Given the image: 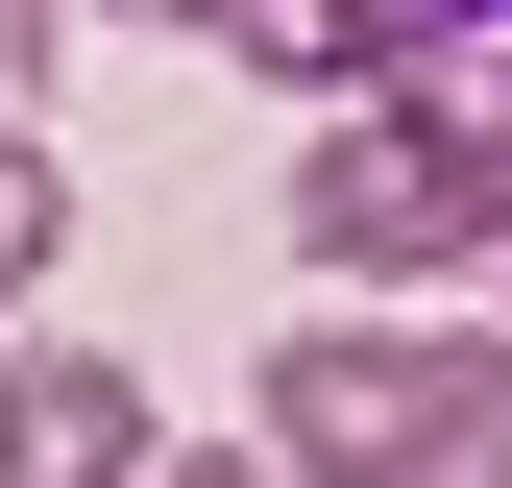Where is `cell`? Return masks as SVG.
Instances as JSON below:
<instances>
[{"instance_id": "5", "label": "cell", "mask_w": 512, "mask_h": 488, "mask_svg": "<svg viewBox=\"0 0 512 488\" xmlns=\"http://www.w3.org/2000/svg\"><path fill=\"white\" fill-rule=\"evenodd\" d=\"M49 98V0H0V122H25Z\"/></svg>"}, {"instance_id": "1", "label": "cell", "mask_w": 512, "mask_h": 488, "mask_svg": "<svg viewBox=\"0 0 512 488\" xmlns=\"http://www.w3.org/2000/svg\"><path fill=\"white\" fill-rule=\"evenodd\" d=\"M269 488H512V318L269 342Z\"/></svg>"}, {"instance_id": "6", "label": "cell", "mask_w": 512, "mask_h": 488, "mask_svg": "<svg viewBox=\"0 0 512 488\" xmlns=\"http://www.w3.org/2000/svg\"><path fill=\"white\" fill-rule=\"evenodd\" d=\"M147 488H269V440H171V464H147Z\"/></svg>"}, {"instance_id": "3", "label": "cell", "mask_w": 512, "mask_h": 488, "mask_svg": "<svg viewBox=\"0 0 512 488\" xmlns=\"http://www.w3.org/2000/svg\"><path fill=\"white\" fill-rule=\"evenodd\" d=\"M147 464H171V415H147L122 342H25L0 366V488H147Z\"/></svg>"}, {"instance_id": "2", "label": "cell", "mask_w": 512, "mask_h": 488, "mask_svg": "<svg viewBox=\"0 0 512 488\" xmlns=\"http://www.w3.org/2000/svg\"><path fill=\"white\" fill-rule=\"evenodd\" d=\"M293 269H317V293L512 269V98H342V122L293 147Z\"/></svg>"}, {"instance_id": "4", "label": "cell", "mask_w": 512, "mask_h": 488, "mask_svg": "<svg viewBox=\"0 0 512 488\" xmlns=\"http://www.w3.org/2000/svg\"><path fill=\"white\" fill-rule=\"evenodd\" d=\"M49 269H74V171L0 122V293H49Z\"/></svg>"}]
</instances>
